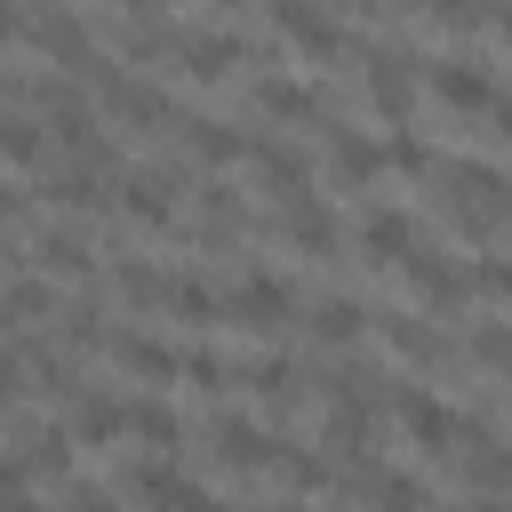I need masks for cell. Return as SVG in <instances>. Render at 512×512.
<instances>
[{
	"mask_svg": "<svg viewBox=\"0 0 512 512\" xmlns=\"http://www.w3.org/2000/svg\"><path fill=\"white\" fill-rule=\"evenodd\" d=\"M88 88H96V104H104L112 120H128V128H168V136H176V120H184V104H176L160 80L128 72L120 56H96V64H88Z\"/></svg>",
	"mask_w": 512,
	"mask_h": 512,
	"instance_id": "cell-1",
	"label": "cell"
},
{
	"mask_svg": "<svg viewBox=\"0 0 512 512\" xmlns=\"http://www.w3.org/2000/svg\"><path fill=\"white\" fill-rule=\"evenodd\" d=\"M224 320L232 328H248V336H280L288 320H296V296H288V280L280 272H264L256 256L240 264V280L224 288Z\"/></svg>",
	"mask_w": 512,
	"mask_h": 512,
	"instance_id": "cell-2",
	"label": "cell"
},
{
	"mask_svg": "<svg viewBox=\"0 0 512 512\" xmlns=\"http://www.w3.org/2000/svg\"><path fill=\"white\" fill-rule=\"evenodd\" d=\"M120 488H136L144 512H232V504H216L200 480H184L176 456H136V464H120Z\"/></svg>",
	"mask_w": 512,
	"mask_h": 512,
	"instance_id": "cell-3",
	"label": "cell"
},
{
	"mask_svg": "<svg viewBox=\"0 0 512 512\" xmlns=\"http://www.w3.org/2000/svg\"><path fill=\"white\" fill-rule=\"evenodd\" d=\"M264 24H272L280 40H296L304 64H336V56L360 48V32H352L344 16H328V8H296V0H280V8H264Z\"/></svg>",
	"mask_w": 512,
	"mask_h": 512,
	"instance_id": "cell-4",
	"label": "cell"
},
{
	"mask_svg": "<svg viewBox=\"0 0 512 512\" xmlns=\"http://www.w3.org/2000/svg\"><path fill=\"white\" fill-rule=\"evenodd\" d=\"M200 432H208L216 464H232V472H280V456H288V440H280V432H264V424H256V416H240V408H216Z\"/></svg>",
	"mask_w": 512,
	"mask_h": 512,
	"instance_id": "cell-5",
	"label": "cell"
},
{
	"mask_svg": "<svg viewBox=\"0 0 512 512\" xmlns=\"http://www.w3.org/2000/svg\"><path fill=\"white\" fill-rule=\"evenodd\" d=\"M256 48H248V24L240 16H224V24H192L184 16V40H176V72H192V80H224L232 64H248Z\"/></svg>",
	"mask_w": 512,
	"mask_h": 512,
	"instance_id": "cell-6",
	"label": "cell"
},
{
	"mask_svg": "<svg viewBox=\"0 0 512 512\" xmlns=\"http://www.w3.org/2000/svg\"><path fill=\"white\" fill-rule=\"evenodd\" d=\"M344 496H352L360 512H432V488H424L416 472H400V464H376V456H360V464L344 472Z\"/></svg>",
	"mask_w": 512,
	"mask_h": 512,
	"instance_id": "cell-7",
	"label": "cell"
},
{
	"mask_svg": "<svg viewBox=\"0 0 512 512\" xmlns=\"http://www.w3.org/2000/svg\"><path fill=\"white\" fill-rule=\"evenodd\" d=\"M424 80H432V96L456 104V112H496V104H504L488 56H424Z\"/></svg>",
	"mask_w": 512,
	"mask_h": 512,
	"instance_id": "cell-8",
	"label": "cell"
},
{
	"mask_svg": "<svg viewBox=\"0 0 512 512\" xmlns=\"http://www.w3.org/2000/svg\"><path fill=\"white\" fill-rule=\"evenodd\" d=\"M392 416H400V432H408L416 448H432V456H448V448L464 440V416H456L440 392H424V384H392Z\"/></svg>",
	"mask_w": 512,
	"mask_h": 512,
	"instance_id": "cell-9",
	"label": "cell"
},
{
	"mask_svg": "<svg viewBox=\"0 0 512 512\" xmlns=\"http://www.w3.org/2000/svg\"><path fill=\"white\" fill-rule=\"evenodd\" d=\"M464 480H472V496H512V440L496 432L488 408L464 416Z\"/></svg>",
	"mask_w": 512,
	"mask_h": 512,
	"instance_id": "cell-10",
	"label": "cell"
},
{
	"mask_svg": "<svg viewBox=\"0 0 512 512\" xmlns=\"http://www.w3.org/2000/svg\"><path fill=\"white\" fill-rule=\"evenodd\" d=\"M352 240H360V264H376V272H384V264H408V256L424 248V240H416V216L392 208V200H368L360 224H352Z\"/></svg>",
	"mask_w": 512,
	"mask_h": 512,
	"instance_id": "cell-11",
	"label": "cell"
},
{
	"mask_svg": "<svg viewBox=\"0 0 512 512\" xmlns=\"http://www.w3.org/2000/svg\"><path fill=\"white\" fill-rule=\"evenodd\" d=\"M8 264L16 272H48V280H88L96 272V248H88V232L48 224V232H32V248H8Z\"/></svg>",
	"mask_w": 512,
	"mask_h": 512,
	"instance_id": "cell-12",
	"label": "cell"
},
{
	"mask_svg": "<svg viewBox=\"0 0 512 512\" xmlns=\"http://www.w3.org/2000/svg\"><path fill=\"white\" fill-rule=\"evenodd\" d=\"M432 184H440V192H456V200H480V208L512 216V168H504V160H480V152H448Z\"/></svg>",
	"mask_w": 512,
	"mask_h": 512,
	"instance_id": "cell-13",
	"label": "cell"
},
{
	"mask_svg": "<svg viewBox=\"0 0 512 512\" xmlns=\"http://www.w3.org/2000/svg\"><path fill=\"white\" fill-rule=\"evenodd\" d=\"M248 96L272 112V120H320L336 96H328V80H296V72H280L272 56H264V72L248 80Z\"/></svg>",
	"mask_w": 512,
	"mask_h": 512,
	"instance_id": "cell-14",
	"label": "cell"
},
{
	"mask_svg": "<svg viewBox=\"0 0 512 512\" xmlns=\"http://www.w3.org/2000/svg\"><path fill=\"white\" fill-rule=\"evenodd\" d=\"M400 272H408V288H416L432 312H464V304H472V264H456L448 248H416Z\"/></svg>",
	"mask_w": 512,
	"mask_h": 512,
	"instance_id": "cell-15",
	"label": "cell"
},
{
	"mask_svg": "<svg viewBox=\"0 0 512 512\" xmlns=\"http://www.w3.org/2000/svg\"><path fill=\"white\" fill-rule=\"evenodd\" d=\"M280 232H288V248H296V256H312V264H328V256L344 248V224H336V208H328L320 192L288 200V208H280Z\"/></svg>",
	"mask_w": 512,
	"mask_h": 512,
	"instance_id": "cell-16",
	"label": "cell"
},
{
	"mask_svg": "<svg viewBox=\"0 0 512 512\" xmlns=\"http://www.w3.org/2000/svg\"><path fill=\"white\" fill-rule=\"evenodd\" d=\"M176 144H184L200 168H232V160H248V144H256V136H240L232 120H216V112H192V104H184V120H176Z\"/></svg>",
	"mask_w": 512,
	"mask_h": 512,
	"instance_id": "cell-17",
	"label": "cell"
},
{
	"mask_svg": "<svg viewBox=\"0 0 512 512\" xmlns=\"http://www.w3.org/2000/svg\"><path fill=\"white\" fill-rule=\"evenodd\" d=\"M248 160H256V176H264V192H272L280 208L312 192V160H304L288 136H256V144H248Z\"/></svg>",
	"mask_w": 512,
	"mask_h": 512,
	"instance_id": "cell-18",
	"label": "cell"
},
{
	"mask_svg": "<svg viewBox=\"0 0 512 512\" xmlns=\"http://www.w3.org/2000/svg\"><path fill=\"white\" fill-rule=\"evenodd\" d=\"M104 352H112L128 376H144V384H184V352H176V344H160V336H128V328H112V336H104Z\"/></svg>",
	"mask_w": 512,
	"mask_h": 512,
	"instance_id": "cell-19",
	"label": "cell"
},
{
	"mask_svg": "<svg viewBox=\"0 0 512 512\" xmlns=\"http://www.w3.org/2000/svg\"><path fill=\"white\" fill-rule=\"evenodd\" d=\"M80 448H112V440H128V400L120 392H104V384H88L80 400H72V424H64Z\"/></svg>",
	"mask_w": 512,
	"mask_h": 512,
	"instance_id": "cell-20",
	"label": "cell"
},
{
	"mask_svg": "<svg viewBox=\"0 0 512 512\" xmlns=\"http://www.w3.org/2000/svg\"><path fill=\"white\" fill-rule=\"evenodd\" d=\"M328 168H336V184H376L384 176V144L368 128H352V120H328Z\"/></svg>",
	"mask_w": 512,
	"mask_h": 512,
	"instance_id": "cell-21",
	"label": "cell"
},
{
	"mask_svg": "<svg viewBox=\"0 0 512 512\" xmlns=\"http://www.w3.org/2000/svg\"><path fill=\"white\" fill-rule=\"evenodd\" d=\"M368 320H376V312H368L360 296H336V288L304 304V336H312V344H336V352H344V344H360V328H368Z\"/></svg>",
	"mask_w": 512,
	"mask_h": 512,
	"instance_id": "cell-22",
	"label": "cell"
},
{
	"mask_svg": "<svg viewBox=\"0 0 512 512\" xmlns=\"http://www.w3.org/2000/svg\"><path fill=\"white\" fill-rule=\"evenodd\" d=\"M376 328H384V344H392L408 368H440V360H456V344H448L432 320H416V312H376Z\"/></svg>",
	"mask_w": 512,
	"mask_h": 512,
	"instance_id": "cell-23",
	"label": "cell"
},
{
	"mask_svg": "<svg viewBox=\"0 0 512 512\" xmlns=\"http://www.w3.org/2000/svg\"><path fill=\"white\" fill-rule=\"evenodd\" d=\"M32 192H40L48 208H104V200H112V176H96V168H80V160H56Z\"/></svg>",
	"mask_w": 512,
	"mask_h": 512,
	"instance_id": "cell-24",
	"label": "cell"
},
{
	"mask_svg": "<svg viewBox=\"0 0 512 512\" xmlns=\"http://www.w3.org/2000/svg\"><path fill=\"white\" fill-rule=\"evenodd\" d=\"M128 440H136L144 456H176V448H184V416H176L160 392H144V400H128Z\"/></svg>",
	"mask_w": 512,
	"mask_h": 512,
	"instance_id": "cell-25",
	"label": "cell"
},
{
	"mask_svg": "<svg viewBox=\"0 0 512 512\" xmlns=\"http://www.w3.org/2000/svg\"><path fill=\"white\" fill-rule=\"evenodd\" d=\"M48 144H56V136H48V120H40L32 104H0V152H8V168H32Z\"/></svg>",
	"mask_w": 512,
	"mask_h": 512,
	"instance_id": "cell-26",
	"label": "cell"
},
{
	"mask_svg": "<svg viewBox=\"0 0 512 512\" xmlns=\"http://www.w3.org/2000/svg\"><path fill=\"white\" fill-rule=\"evenodd\" d=\"M168 320H184V328H216V320H224V296H216L200 272H168Z\"/></svg>",
	"mask_w": 512,
	"mask_h": 512,
	"instance_id": "cell-27",
	"label": "cell"
},
{
	"mask_svg": "<svg viewBox=\"0 0 512 512\" xmlns=\"http://www.w3.org/2000/svg\"><path fill=\"white\" fill-rule=\"evenodd\" d=\"M40 312H64V296H56L40 272H8V336H32Z\"/></svg>",
	"mask_w": 512,
	"mask_h": 512,
	"instance_id": "cell-28",
	"label": "cell"
},
{
	"mask_svg": "<svg viewBox=\"0 0 512 512\" xmlns=\"http://www.w3.org/2000/svg\"><path fill=\"white\" fill-rule=\"evenodd\" d=\"M112 288H120L128 304H144V312H168V272L144 264V256H120V264H112Z\"/></svg>",
	"mask_w": 512,
	"mask_h": 512,
	"instance_id": "cell-29",
	"label": "cell"
},
{
	"mask_svg": "<svg viewBox=\"0 0 512 512\" xmlns=\"http://www.w3.org/2000/svg\"><path fill=\"white\" fill-rule=\"evenodd\" d=\"M464 352H472L480 368H496V376L512 384V328H504V320H472V336H464Z\"/></svg>",
	"mask_w": 512,
	"mask_h": 512,
	"instance_id": "cell-30",
	"label": "cell"
},
{
	"mask_svg": "<svg viewBox=\"0 0 512 512\" xmlns=\"http://www.w3.org/2000/svg\"><path fill=\"white\" fill-rule=\"evenodd\" d=\"M440 224L448 232H464V240H496V208H480V200H456V192H440Z\"/></svg>",
	"mask_w": 512,
	"mask_h": 512,
	"instance_id": "cell-31",
	"label": "cell"
},
{
	"mask_svg": "<svg viewBox=\"0 0 512 512\" xmlns=\"http://www.w3.org/2000/svg\"><path fill=\"white\" fill-rule=\"evenodd\" d=\"M280 480H288L296 496H312V488H336L328 456H320V448H296V440H288V456H280Z\"/></svg>",
	"mask_w": 512,
	"mask_h": 512,
	"instance_id": "cell-32",
	"label": "cell"
},
{
	"mask_svg": "<svg viewBox=\"0 0 512 512\" xmlns=\"http://www.w3.org/2000/svg\"><path fill=\"white\" fill-rule=\"evenodd\" d=\"M384 168H400V176H440V160H432V144H424L416 128H392V144H384Z\"/></svg>",
	"mask_w": 512,
	"mask_h": 512,
	"instance_id": "cell-33",
	"label": "cell"
},
{
	"mask_svg": "<svg viewBox=\"0 0 512 512\" xmlns=\"http://www.w3.org/2000/svg\"><path fill=\"white\" fill-rule=\"evenodd\" d=\"M184 384L224 392V384H232V360H224V352H208V344H184Z\"/></svg>",
	"mask_w": 512,
	"mask_h": 512,
	"instance_id": "cell-34",
	"label": "cell"
},
{
	"mask_svg": "<svg viewBox=\"0 0 512 512\" xmlns=\"http://www.w3.org/2000/svg\"><path fill=\"white\" fill-rule=\"evenodd\" d=\"M424 24H432V32H488V8H464V0H440V8H424Z\"/></svg>",
	"mask_w": 512,
	"mask_h": 512,
	"instance_id": "cell-35",
	"label": "cell"
},
{
	"mask_svg": "<svg viewBox=\"0 0 512 512\" xmlns=\"http://www.w3.org/2000/svg\"><path fill=\"white\" fill-rule=\"evenodd\" d=\"M472 288L512 304V256H496V248H488V256H472Z\"/></svg>",
	"mask_w": 512,
	"mask_h": 512,
	"instance_id": "cell-36",
	"label": "cell"
},
{
	"mask_svg": "<svg viewBox=\"0 0 512 512\" xmlns=\"http://www.w3.org/2000/svg\"><path fill=\"white\" fill-rule=\"evenodd\" d=\"M64 512H120L104 480H64Z\"/></svg>",
	"mask_w": 512,
	"mask_h": 512,
	"instance_id": "cell-37",
	"label": "cell"
},
{
	"mask_svg": "<svg viewBox=\"0 0 512 512\" xmlns=\"http://www.w3.org/2000/svg\"><path fill=\"white\" fill-rule=\"evenodd\" d=\"M456 512H512V496H464Z\"/></svg>",
	"mask_w": 512,
	"mask_h": 512,
	"instance_id": "cell-38",
	"label": "cell"
},
{
	"mask_svg": "<svg viewBox=\"0 0 512 512\" xmlns=\"http://www.w3.org/2000/svg\"><path fill=\"white\" fill-rule=\"evenodd\" d=\"M488 32H496V40L512 48V8H488Z\"/></svg>",
	"mask_w": 512,
	"mask_h": 512,
	"instance_id": "cell-39",
	"label": "cell"
},
{
	"mask_svg": "<svg viewBox=\"0 0 512 512\" xmlns=\"http://www.w3.org/2000/svg\"><path fill=\"white\" fill-rule=\"evenodd\" d=\"M8 512H48V504H40L32 488H8Z\"/></svg>",
	"mask_w": 512,
	"mask_h": 512,
	"instance_id": "cell-40",
	"label": "cell"
},
{
	"mask_svg": "<svg viewBox=\"0 0 512 512\" xmlns=\"http://www.w3.org/2000/svg\"><path fill=\"white\" fill-rule=\"evenodd\" d=\"M488 120H496V136H504V144H512V96H504V104H496V112H488Z\"/></svg>",
	"mask_w": 512,
	"mask_h": 512,
	"instance_id": "cell-41",
	"label": "cell"
}]
</instances>
